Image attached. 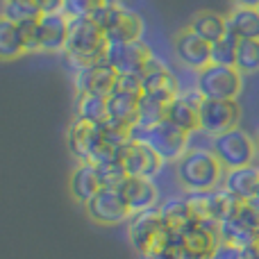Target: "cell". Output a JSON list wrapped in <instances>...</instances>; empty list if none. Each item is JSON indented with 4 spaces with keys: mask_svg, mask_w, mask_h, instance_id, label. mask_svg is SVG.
Wrapping results in <instances>:
<instances>
[{
    "mask_svg": "<svg viewBox=\"0 0 259 259\" xmlns=\"http://www.w3.org/2000/svg\"><path fill=\"white\" fill-rule=\"evenodd\" d=\"M27 53V41L21 23H12L7 18H0V59L12 62Z\"/></svg>",
    "mask_w": 259,
    "mask_h": 259,
    "instance_id": "7402d4cb",
    "label": "cell"
},
{
    "mask_svg": "<svg viewBox=\"0 0 259 259\" xmlns=\"http://www.w3.org/2000/svg\"><path fill=\"white\" fill-rule=\"evenodd\" d=\"M112 94H127V96H143V84L139 73H118L114 82Z\"/></svg>",
    "mask_w": 259,
    "mask_h": 259,
    "instance_id": "e575fe53",
    "label": "cell"
},
{
    "mask_svg": "<svg viewBox=\"0 0 259 259\" xmlns=\"http://www.w3.org/2000/svg\"><path fill=\"white\" fill-rule=\"evenodd\" d=\"M75 118H84L96 125L107 121V98L96 94H80L75 103Z\"/></svg>",
    "mask_w": 259,
    "mask_h": 259,
    "instance_id": "4316f807",
    "label": "cell"
},
{
    "mask_svg": "<svg viewBox=\"0 0 259 259\" xmlns=\"http://www.w3.org/2000/svg\"><path fill=\"white\" fill-rule=\"evenodd\" d=\"M257 9H259V7H257Z\"/></svg>",
    "mask_w": 259,
    "mask_h": 259,
    "instance_id": "ee69618b",
    "label": "cell"
},
{
    "mask_svg": "<svg viewBox=\"0 0 259 259\" xmlns=\"http://www.w3.org/2000/svg\"><path fill=\"white\" fill-rule=\"evenodd\" d=\"M139 100H141V96L109 94L107 96V118L123 123L127 127H134L139 118Z\"/></svg>",
    "mask_w": 259,
    "mask_h": 259,
    "instance_id": "484cf974",
    "label": "cell"
},
{
    "mask_svg": "<svg viewBox=\"0 0 259 259\" xmlns=\"http://www.w3.org/2000/svg\"><path fill=\"white\" fill-rule=\"evenodd\" d=\"M211 150L219 157L225 170L230 168H241V166L255 164L257 157V139H252L241 127H234L225 134L211 139Z\"/></svg>",
    "mask_w": 259,
    "mask_h": 259,
    "instance_id": "52a82bcc",
    "label": "cell"
},
{
    "mask_svg": "<svg viewBox=\"0 0 259 259\" xmlns=\"http://www.w3.org/2000/svg\"><path fill=\"white\" fill-rule=\"evenodd\" d=\"M44 12L39 9L36 0H3V9H0V18H7L12 23H27V21H39Z\"/></svg>",
    "mask_w": 259,
    "mask_h": 259,
    "instance_id": "83f0119b",
    "label": "cell"
},
{
    "mask_svg": "<svg viewBox=\"0 0 259 259\" xmlns=\"http://www.w3.org/2000/svg\"><path fill=\"white\" fill-rule=\"evenodd\" d=\"M118 71L114 66H109L107 62H98L91 64V66H82L75 68L73 73V87H75V94H96V96H105L107 98L114 89V82H116Z\"/></svg>",
    "mask_w": 259,
    "mask_h": 259,
    "instance_id": "7c38bea8",
    "label": "cell"
},
{
    "mask_svg": "<svg viewBox=\"0 0 259 259\" xmlns=\"http://www.w3.org/2000/svg\"><path fill=\"white\" fill-rule=\"evenodd\" d=\"M196 89L205 100H237L243 89V73L237 66L209 64L196 73Z\"/></svg>",
    "mask_w": 259,
    "mask_h": 259,
    "instance_id": "5b68a950",
    "label": "cell"
},
{
    "mask_svg": "<svg viewBox=\"0 0 259 259\" xmlns=\"http://www.w3.org/2000/svg\"><path fill=\"white\" fill-rule=\"evenodd\" d=\"M132 141H143L161 157V161H178L182 159V155L189 150V141L191 134L184 132L182 127L173 125L170 121H161L152 127H132Z\"/></svg>",
    "mask_w": 259,
    "mask_h": 259,
    "instance_id": "3957f363",
    "label": "cell"
},
{
    "mask_svg": "<svg viewBox=\"0 0 259 259\" xmlns=\"http://www.w3.org/2000/svg\"><path fill=\"white\" fill-rule=\"evenodd\" d=\"M39 9L44 14H57V12H64V0H36Z\"/></svg>",
    "mask_w": 259,
    "mask_h": 259,
    "instance_id": "74e56055",
    "label": "cell"
},
{
    "mask_svg": "<svg viewBox=\"0 0 259 259\" xmlns=\"http://www.w3.org/2000/svg\"><path fill=\"white\" fill-rule=\"evenodd\" d=\"M109 41L105 30L94 21L87 18H71L68 27V41H66V59L73 64V68L91 66L107 57Z\"/></svg>",
    "mask_w": 259,
    "mask_h": 259,
    "instance_id": "7a4b0ae2",
    "label": "cell"
},
{
    "mask_svg": "<svg viewBox=\"0 0 259 259\" xmlns=\"http://www.w3.org/2000/svg\"><path fill=\"white\" fill-rule=\"evenodd\" d=\"M96 168H98L100 184H103L105 189H121L123 182L130 178L125 166H123V161L118 159V157L107 159V161H100V164H96Z\"/></svg>",
    "mask_w": 259,
    "mask_h": 259,
    "instance_id": "f546056e",
    "label": "cell"
},
{
    "mask_svg": "<svg viewBox=\"0 0 259 259\" xmlns=\"http://www.w3.org/2000/svg\"><path fill=\"white\" fill-rule=\"evenodd\" d=\"M84 211L96 225H103V228L121 225L132 216V209H130V205L123 198L121 189H105V187L87 202Z\"/></svg>",
    "mask_w": 259,
    "mask_h": 259,
    "instance_id": "ba28073f",
    "label": "cell"
},
{
    "mask_svg": "<svg viewBox=\"0 0 259 259\" xmlns=\"http://www.w3.org/2000/svg\"><path fill=\"white\" fill-rule=\"evenodd\" d=\"M91 18L105 30L109 44L139 41L143 34V18L125 5H103Z\"/></svg>",
    "mask_w": 259,
    "mask_h": 259,
    "instance_id": "8992f818",
    "label": "cell"
},
{
    "mask_svg": "<svg viewBox=\"0 0 259 259\" xmlns=\"http://www.w3.org/2000/svg\"><path fill=\"white\" fill-rule=\"evenodd\" d=\"M241 105L239 100H202L200 105V132L211 139L239 127Z\"/></svg>",
    "mask_w": 259,
    "mask_h": 259,
    "instance_id": "30bf717a",
    "label": "cell"
},
{
    "mask_svg": "<svg viewBox=\"0 0 259 259\" xmlns=\"http://www.w3.org/2000/svg\"><path fill=\"white\" fill-rule=\"evenodd\" d=\"M237 219L252 232H259V198H250V200H241L237 211Z\"/></svg>",
    "mask_w": 259,
    "mask_h": 259,
    "instance_id": "d590c367",
    "label": "cell"
},
{
    "mask_svg": "<svg viewBox=\"0 0 259 259\" xmlns=\"http://www.w3.org/2000/svg\"><path fill=\"white\" fill-rule=\"evenodd\" d=\"M221 187H225L239 200H250V198L257 196V189H259V166L250 164V166H241V168L225 170V178Z\"/></svg>",
    "mask_w": 259,
    "mask_h": 259,
    "instance_id": "ffe728a7",
    "label": "cell"
},
{
    "mask_svg": "<svg viewBox=\"0 0 259 259\" xmlns=\"http://www.w3.org/2000/svg\"><path fill=\"white\" fill-rule=\"evenodd\" d=\"M166 118V105L157 103V100L148 98V96H141L139 100V118L137 125L141 127H152L157 123H161Z\"/></svg>",
    "mask_w": 259,
    "mask_h": 259,
    "instance_id": "d6a6232c",
    "label": "cell"
},
{
    "mask_svg": "<svg viewBox=\"0 0 259 259\" xmlns=\"http://www.w3.org/2000/svg\"><path fill=\"white\" fill-rule=\"evenodd\" d=\"M209 259H246V248L237 246V243L219 241Z\"/></svg>",
    "mask_w": 259,
    "mask_h": 259,
    "instance_id": "8d00e7d4",
    "label": "cell"
},
{
    "mask_svg": "<svg viewBox=\"0 0 259 259\" xmlns=\"http://www.w3.org/2000/svg\"><path fill=\"white\" fill-rule=\"evenodd\" d=\"M178 234L191 259H209L216 243H219V228L207 223H198V221H193L191 225H187Z\"/></svg>",
    "mask_w": 259,
    "mask_h": 259,
    "instance_id": "e0dca14e",
    "label": "cell"
},
{
    "mask_svg": "<svg viewBox=\"0 0 259 259\" xmlns=\"http://www.w3.org/2000/svg\"><path fill=\"white\" fill-rule=\"evenodd\" d=\"M68 187H71L73 198H75L80 205H87V202H89L91 198H94L96 193L100 191V189H103L96 164H91V161L77 164V168L73 170V175H71V182H68Z\"/></svg>",
    "mask_w": 259,
    "mask_h": 259,
    "instance_id": "44dd1931",
    "label": "cell"
},
{
    "mask_svg": "<svg viewBox=\"0 0 259 259\" xmlns=\"http://www.w3.org/2000/svg\"><path fill=\"white\" fill-rule=\"evenodd\" d=\"M239 205H241V200L237 196H232L225 187H219L211 191V207H214V219L219 225L228 219H234L239 211Z\"/></svg>",
    "mask_w": 259,
    "mask_h": 259,
    "instance_id": "f1b7e54d",
    "label": "cell"
},
{
    "mask_svg": "<svg viewBox=\"0 0 259 259\" xmlns=\"http://www.w3.org/2000/svg\"><path fill=\"white\" fill-rule=\"evenodd\" d=\"M173 53L180 64H184L191 71H202L211 64V44L191 32L189 27L180 30L173 39Z\"/></svg>",
    "mask_w": 259,
    "mask_h": 259,
    "instance_id": "8fae6325",
    "label": "cell"
},
{
    "mask_svg": "<svg viewBox=\"0 0 259 259\" xmlns=\"http://www.w3.org/2000/svg\"><path fill=\"white\" fill-rule=\"evenodd\" d=\"M257 157H259V134H257Z\"/></svg>",
    "mask_w": 259,
    "mask_h": 259,
    "instance_id": "b9f144b4",
    "label": "cell"
},
{
    "mask_svg": "<svg viewBox=\"0 0 259 259\" xmlns=\"http://www.w3.org/2000/svg\"><path fill=\"white\" fill-rule=\"evenodd\" d=\"M118 159L123 161L127 175H134V178L152 180L161 170V166H164L161 157L143 141H127L121 148V152H118Z\"/></svg>",
    "mask_w": 259,
    "mask_h": 259,
    "instance_id": "5bb4252c",
    "label": "cell"
},
{
    "mask_svg": "<svg viewBox=\"0 0 259 259\" xmlns=\"http://www.w3.org/2000/svg\"><path fill=\"white\" fill-rule=\"evenodd\" d=\"M187 27L191 32H196L200 39L214 44V41L223 39V36L228 34V18H225L223 14H216V12H209V9H202V12L193 14L191 21L187 23Z\"/></svg>",
    "mask_w": 259,
    "mask_h": 259,
    "instance_id": "603a6c76",
    "label": "cell"
},
{
    "mask_svg": "<svg viewBox=\"0 0 259 259\" xmlns=\"http://www.w3.org/2000/svg\"><path fill=\"white\" fill-rule=\"evenodd\" d=\"M127 0H105V5H125Z\"/></svg>",
    "mask_w": 259,
    "mask_h": 259,
    "instance_id": "ab89813d",
    "label": "cell"
},
{
    "mask_svg": "<svg viewBox=\"0 0 259 259\" xmlns=\"http://www.w3.org/2000/svg\"><path fill=\"white\" fill-rule=\"evenodd\" d=\"M103 5L105 0H64V14L68 18H87L94 16Z\"/></svg>",
    "mask_w": 259,
    "mask_h": 259,
    "instance_id": "836d02e7",
    "label": "cell"
},
{
    "mask_svg": "<svg viewBox=\"0 0 259 259\" xmlns=\"http://www.w3.org/2000/svg\"><path fill=\"white\" fill-rule=\"evenodd\" d=\"M68 27H71V18L64 12L44 14V16L39 18V23H36L41 53H59V50H66Z\"/></svg>",
    "mask_w": 259,
    "mask_h": 259,
    "instance_id": "2e32d148",
    "label": "cell"
},
{
    "mask_svg": "<svg viewBox=\"0 0 259 259\" xmlns=\"http://www.w3.org/2000/svg\"><path fill=\"white\" fill-rule=\"evenodd\" d=\"M155 57L150 50V46L139 41H127V44H109L107 57L105 62L109 66H114L118 73H139L148 66V62Z\"/></svg>",
    "mask_w": 259,
    "mask_h": 259,
    "instance_id": "4fadbf2b",
    "label": "cell"
},
{
    "mask_svg": "<svg viewBox=\"0 0 259 259\" xmlns=\"http://www.w3.org/2000/svg\"><path fill=\"white\" fill-rule=\"evenodd\" d=\"M202 96L198 94V89L193 87V91H182L173 103L166 105V121H170L173 125L182 127L184 132L196 134L200 130V105Z\"/></svg>",
    "mask_w": 259,
    "mask_h": 259,
    "instance_id": "9a60e30c",
    "label": "cell"
},
{
    "mask_svg": "<svg viewBox=\"0 0 259 259\" xmlns=\"http://www.w3.org/2000/svg\"><path fill=\"white\" fill-rule=\"evenodd\" d=\"M96 143H98V125L84 121V118H73V123L68 125V132H66L68 152L80 164H84V161H91Z\"/></svg>",
    "mask_w": 259,
    "mask_h": 259,
    "instance_id": "ac0fdd59",
    "label": "cell"
},
{
    "mask_svg": "<svg viewBox=\"0 0 259 259\" xmlns=\"http://www.w3.org/2000/svg\"><path fill=\"white\" fill-rule=\"evenodd\" d=\"M121 193L130 205V209H132V214L157 209V202H159V189L155 187V182L150 178H134V175H130L123 182Z\"/></svg>",
    "mask_w": 259,
    "mask_h": 259,
    "instance_id": "d6986e66",
    "label": "cell"
},
{
    "mask_svg": "<svg viewBox=\"0 0 259 259\" xmlns=\"http://www.w3.org/2000/svg\"><path fill=\"white\" fill-rule=\"evenodd\" d=\"M239 36L232 32L223 36V39L211 44V64H221V66H237V50H239Z\"/></svg>",
    "mask_w": 259,
    "mask_h": 259,
    "instance_id": "4dcf8cb0",
    "label": "cell"
},
{
    "mask_svg": "<svg viewBox=\"0 0 259 259\" xmlns=\"http://www.w3.org/2000/svg\"><path fill=\"white\" fill-rule=\"evenodd\" d=\"M141 84H143V96L157 100L161 105H168L182 94L180 80L175 77V73L166 66L161 59L152 57L148 62V66L141 71Z\"/></svg>",
    "mask_w": 259,
    "mask_h": 259,
    "instance_id": "9c48e42d",
    "label": "cell"
},
{
    "mask_svg": "<svg viewBox=\"0 0 259 259\" xmlns=\"http://www.w3.org/2000/svg\"><path fill=\"white\" fill-rule=\"evenodd\" d=\"M141 259H164L161 255H146V257H141Z\"/></svg>",
    "mask_w": 259,
    "mask_h": 259,
    "instance_id": "60d3db41",
    "label": "cell"
},
{
    "mask_svg": "<svg viewBox=\"0 0 259 259\" xmlns=\"http://www.w3.org/2000/svg\"><path fill=\"white\" fill-rule=\"evenodd\" d=\"M257 198H259V189H257Z\"/></svg>",
    "mask_w": 259,
    "mask_h": 259,
    "instance_id": "7bdbcfd3",
    "label": "cell"
},
{
    "mask_svg": "<svg viewBox=\"0 0 259 259\" xmlns=\"http://www.w3.org/2000/svg\"><path fill=\"white\" fill-rule=\"evenodd\" d=\"M166 239H168V230L161 221L159 209L137 211V214L130 216L127 241L139 252V257L159 255L166 246Z\"/></svg>",
    "mask_w": 259,
    "mask_h": 259,
    "instance_id": "277c9868",
    "label": "cell"
},
{
    "mask_svg": "<svg viewBox=\"0 0 259 259\" xmlns=\"http://www.w3.org/2000/svg\"><path fill=\"white\" fill-rule=\"evenodd\" d=\"M237 68L243 75L259 73V39H241L237 50Z\"/></svg>",
    "mask_w": 259,
    "mask_h": 259,
    "instance_id": "1f68e13d",
    "label": "cell"
},
{
    "mask_svg": "<svg viewBox=\"0 0 259 259\" xmlns=\"http://www.w3.org/2000/svg\"><path fill=\"white\" fill-rule=\"evenodd\" d=\"M228 32L239 39H259V9L257 7H234L228 14Z\"/></svg>",
    "mask_w": 259,
    "mask_h": 259,
    "instance_id": "d4e9b609",
    "label": "cell"
},
{
    "mask_svg": "<svg viewBox=\"0 0 259 259\" xmlns=\"http://www.w3.org/2000/svg\"><path fill=\"white\" fill-rule=\"evenodd\" d=\"M161 214V221H164L166 230H168L170 234H178L182 232L187 225H191L193 221V211L191 207H189V200L187 196H178V198H168V200L164 202L161 207H157Z\"/></svg>",
    "mask_w": 259,
    "mask_h": 259,
    "instance_id": "cb8c5ba5",
    "label": "cell"
},
{
    "mask_svg": "<svg viewBox=\"0 0 259 259\" xmlns=\"http://www.w3.org/2000/svg\"><path fill=\"white\" fill-rule=\"evenodd\" d=\"M175 175L187 193L214 191L223 184L225 168L211 148H189L182 159L175 161Z\"/></svg>",
    "mask_w": 259,
    "mask_h": 259,
    "instance_id": "6da1fadb",
    "label": "cell"
},
{
    "mask_svg": "<svg viewBox=\"0 0 259 259\" xmlns=\"http://www.w3.org/2000/svg\"><path fill=\"white\" fill-rule=\"evenodd\" d=\"M237 7H259V0H234Z\"/></svg>",
    "mask_w": 259,
    "mask_h": 259,
    "instance_id": "f35d334b",
    "label": "cell"
}]
</instances>
